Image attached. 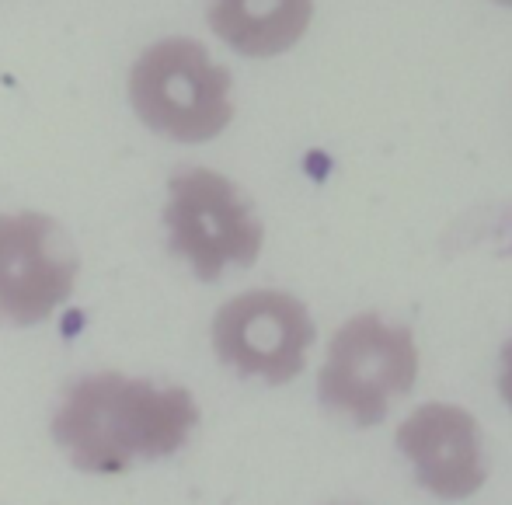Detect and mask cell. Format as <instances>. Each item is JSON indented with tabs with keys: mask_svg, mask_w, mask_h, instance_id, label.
Segmentation results:
<instances>
[{
	"mask_svg": "<svg viewBox=\"0 0 512 505\" xmlns=\"http://www.w3.org/2000/svg\"><path fill=\"white\" fill-rule=\"evenodd\" d=\"M81 255L56 216L42 209L0 213V324L39 328L77 293Z\"/></svg>",
	"mask_w": 512,
	"mask_h": 505,
	"instance_id": "5",
	"label": "cell"
},
{
	"mask_svg": "<svg viewBox=\"0 0 512 505\" xmlns=\"http://www.w3.org/2000/svg\"><path fill=\"white\" fill-rule=\"evenodd\" d=\"M314 21V0H206V25L244 60L290 53Z\"/></svg>",
	"mask_w": 512,
	"mask_h": 505,
	"instance_id": "8",
	"label": "cell"
},
{
	"mask_svg": "<svg viewBox=\"0 0 512 505\" xmlns=\"http://www.w3.org/2000/svg\"><path fill=\"white\" fill-rule=\"evenodd\" d=\"M499 394L512 411V338L502 345V373H499Z\"/></svg>",
	"mask_w": 512,
	"mask_h": 505,
	"instance_id": "9",
	"label": "cell"
},
{
	"mask_svg": "<svg viewBox=\"0 0 512 505\" xmlns=\"http://www.w3.org/2000/svg\"><path fill=\"white\" fill-rule=\"evenodd\" d=\"M203 411L189 387L122 370L70 380L49 418V439L91 478H122L161 464L192 443Z\"/></svg>",
	"mask_w": 512,
	"mask_h": 505,
	"instance_id": "1",
	"label": "cell"
},
{
	"mask_svg": "<svg viewBox=\"0 0 512 505\" xmlns=\"http://www.w3.org/2000/svg\"><path fill=\"white\" fill-rule=\"evenodd\" d=\"M161 227L171 258L199 283H220L230 269L262 258L265 223L244 189L216 168H178L164 185Z\"/></svg>",
	"mask_w": 512,
	"mask_h": 505,
	"instance_id": "3",
	"label": "cell"
},
{
	"mask_svg": "<svg viewBox=\"0 0 512 505\" xmlns=\"http://www.w3.org/2000/svg\"><path fill=\"white\" fill-rule=\"evenodd\" d=\"M317 324L307 303L286 290L237 293L213 314L209 342L223 370L283 387L307 366Z\"/></svg>",
	"mask_w": 512,
	"mask_h": 505,
	"instance_id": "6",
	"label": "cell"
},
{
	"mask_svg": "<svg viewBox=\"0 0 512 505\" xmlns=\"http://www.w3.org/2000/svg\"><path fill=\"white\" fill-rule=\"evenodd\" d=\"M398 450L415 467L418 485L436 499H471L488 481L478 418L460 404L429 401L398 425Z\"/></svg>",
	"mask_w": 512,
	"mask_h": 505,
	"instance_id": "7",
	"label": "cell"
},
{
	"mask_svg": "<svg viewBox=\"0 0 512 505\" xmlns=\"http://www.w3.org/2000/svg\"><path fill=\"white\" fill-rule=\"evenodd\" d=\"M492 4H499V7H509V11H512V0H492Z\"/></svg>",
	"mask_w": 512,
	"mask_h": 505,
	"instance_id": "10",
	"label": "cell"
},
{
	"mask_svg": "<svg viewBox=\"0 0 512 505\" xmlns=\"http://www.w3.org/2000/svg\"><path fill=\"white\" fill-rule=\"evenodd\" d=\"M136 122L178 147H203L234 122V74L192 35H164L136 53L126 74Z\"/></svg>",
	"mask_w": 512,
	"mask_h": 505,
	"instance_id": "2",
	"label": "cell"
},
{
	"mask_svg": "<svg viewBox=\"0 0 512 505\" xmlns=\"http://www.w3.org/2000/svg\"><path fill=\"white\" fill-rule=\"evenodd\" d=\"M418 380V349L405 324L366 310L335 331L317 373V401L359 429L384 422Z\"/></svg>",
	"mask_w": 512,
	"mask_h": 505,
	"instance_id": "4",
	"label": "cell"
}]
</instances>
